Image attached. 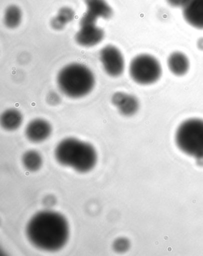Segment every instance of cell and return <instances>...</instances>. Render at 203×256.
<instances>
[{
  "label": "cell",
  "instance_id": "1",
  "mask_svg": "<svg viewBox=\"0 0 203 256\" xmlns=\"http://www.w3.org/2000/svg\"><path fill=\"white\" fill-rule=\"evenodd\" d=\"M27 240L37 249L48 252L60 250L70 237L67 218L60 212L46 210L37 212L26 224Z\"/></svg>",
  "mask_w": 203,
  "mask_h": 256
},
{
  "label": "cell",
  "instance_id": "2",
  "mask_svg": "<svg viewBox=\"0 0 203 256\" xmlns=\"http://www.w3.org/2000/svg\"><path fill=\"white\" fill-rule=\"evenodd\" d=\"M54 157L58 164L80 174H87L97 165L98 155L93 146L75 138H67L57 144Z\"/></svg>",
  "mask_w": 203,
  "mask_h": 256
},
{
  "label": "cell",
  "instance_id": "3",
  "mask_svg": "<svg viewBox=\"0 0 203 256\" xmlns=\"http://www.w3.org/2000/svg\"><path fill=\"white\" fill-rule=\"evenodd\" d=\"M58 88L64 95L73 98L85 96L95 86V76L91 70L84 64L73 63L67 64L58 72Z\"/></svg>",
  "mask_w": 203,
  "mask_h": 256
},
{
  "label": "cell",
  "instance_id": "4",
  "mask_svg": "<svg viewBox=\"0 0 203 256\" xmlns=\"http://www.w3.org/2000/svg\"><path fill=\"white\" fill-rule=\"evenodd\" d=\"M175 142L184 154L203 160V120L193 118L181 123L175 134Z\"/></svg>",
  "mask_w": 203,
  "mask_h": 256
},
{
  "label": "cell",
  "instance_id": "5",
  "mask_svg": "<svg viewBox=\"0 0 203 256\" xmlns=\"http://www.w3.org/2000/svg\"><path fill=\"white\" fill-rule=\"evenodd\" d=\"M129 76L137 84L149 86L161 79L163 70L161 62L156 57L143 54L132 58L129 66Z\"/></svg>",
  "mask_w": 203,
  "mask_h": 256
},
{
  "label": "cell",
  "instance_id": "6",
  "mask_svg": "<svg viewBox=\"0 0 203 256\" xmlns=\"http://www.w3.org/2000/svg\"><path fill=\"white\" fill-rule=\"evenodd\" d=\"M97 18L87 12L80 21V28L76 33V41L80 46L91 48L99 44L104 37V30L97 24Z\"/></svg>",
  "mask_w": 203,
  "mask_h": 256
},
{
  "label": "cell",
  "instance_id": "7",
  "mask_svg": "<svg viewBox=\"0 0 203 256\" xmlns=\"http://www.w3.org/2000/svg\"><path fill=\"white\" fill-rule=\"evenodd\" d=\"M100 60L104 70L109 76L118 77L124 73L125 68L124 55L115 46L107 45L101 49Z\"/></svg>",
  "mask_w": 203,
  "mask_h": 256
},
{
  "label": "cell",
  "instance_id": "8",
  "mask_svg": "<svg viewBox=\"0 0 203 256\" xmlns=\"http://www.w3.org/2000/svg\"><path fill=\"white\" fill-rule=\"evenodd\" d=\"M53 128L50 122L44 119L36 118L27 124L24 134L27 140L32 143L39 144L47 140Z\"/></svg>",
  "mask_w": 203,
  "mask_h": 256
},
{
  "label": "cell",
  "instance_id": "9",
  "mask_svg": "<svg viewBox=\"0 0 203 256\" xmlns=\"http://www.w3.org/2000/svg\"><path fill=\"white\" fill-rule=\"evenodd\" d=\"M182 11L185 20L198 30H203V0H186Z\"/></svg>",
  "mask_w": 203,
  "mask_h": 256
},
{
  "label": "cell",
  "instance_id": "10",
  "mask_svg": "<svg viewBox=\"0 0 203 256\" xmlns=\"http://www.w3.org/2000/svg\"><path fill=\"white\" fill-rule=\"evenodd\" d=\"M112 102L121 115L131 116L135 115L140 108V102L134 95L118 92L114 94Z\"/></svg>",
  "mask_w": 203,
  "mask_h": 256
},
{
  "label": "cell",
  "instance_id": "11",
  "mask_svg": "<svg viewBox=\"0 0 203 256\" xmlns=\"http://www.w3.org/2000/svg\"><path fill=\"white\" fill-rule=\"evenodd\" d=\"M167 64L171 73L177 76L186 75L190 68L189 58L186 54L179 51L174 52L169 56Z\"/></svg>",
  "mask_w": 203,
  "mask_h": 256
},
{
  "label": "cell",
  "instance_id": "12",
  "mask_svg": "<svg viewBox=\"0 0 203 256\" xmlns=\"http://www.w3.org/2000/svg\"><path fill=\"white\" fill-rule=\"evenodd\" d=\"M87 13L98 20L102 18L108 20L113 16V12L112 8L106 0H84Z\"/></svg>",
  "mask_w": 203,
  "mask_h": 256
},
{
  "label": "cell",
  "instance_id": "13",
  "mask_svg": "<svg viewBox=\"0 0 203 256\" xmlns=\"http://www.w3.org/2000/svg\"><path fill=\"white\" fill-rule=\"evenodd\" d=\"M23 117L20 111L10 108L3 112L0 118L1 127L8 132L16 130L22 124Z\"/></svg>",
  "mask_w": 203,
  "mask_h": 256
},
{
  "label": "cell",
  "instance_id": "14",
  "mask_svg": "<svg viewBox=\"0 0 203 256\" xmlns=\"http://www.w3.org/2000/svg\"><path fill=\"white\" fill-rule=\"evenodd\" d=\"M21 162L26 170L36 172L42 168V156L38 151L33 150H28L26 151L21 157Z\"/></svg>",
  "mask_w": 203,
  "mask_h": 256
},
{
  "label": "cell",
  "instance_id": "15",
  "mask_svg": "<svg viewBox=\"0 0 203 256\" xmlns=\"http://www.w3.org/2000/svg\"><path fill=\"white\" fill-rule=\"evenodd\" d=\"M22 14L16 6H11L5 12L4 23L9 28H16L21 23Z\"/></svg>",
  "mask_w": 203,
  "mask_h": 256
},
{
  "label": "cell",
  "instance_id": "16",
  "mask_svg": "<svg viewBox=\"0 0 203 256\" xmlns=\"http://www.w3.org/2000/svg\"><path fill=\"white\" fill-rule=\"evenodd\" d=\"M57 17L66 26L73 20L75 17V12L69 8H63L58 12Z\"/></svg>",
  "mask_w": 203,
  "mask_h": 256
},
{
  "label": "cell",
  "instance_id": "17",
  "mask_svg": "<svg viewBox=\"0 0 203 256\" xmlns=\"http://www.w3.org/2000/svg\"><path fill=\"white\" fill-rule=\"evenodd\" d=\"M127 240L123 238L117 239L114 242L113 249L117 252H122L127 248Z\"/></svg>",
  "mask_w": 203,
  "mask_h": 256
},
{
  "label": "cell",
  "instance_id": "18",
  "mask_svg": "<svg viewBox=\"0 0 203 256\" xmlns=\"http://www.w3.org/2000/svg\"><path fill=\"white\" fill-rule=\"evenodd\" d=\"M47 102L49 104H52V106L59 104L60 102L59 95L54 92H50L47 96Z\"/></svg>",
  "mask_w": 203,
  "mask_h": 256
},
{
  "label": "cell",
  "instance_id": "19",
  "mask_svg": "<svg viewBox=\"0 0 203 256\" xmlns=\"http://www.w3.org/2000/svg\"><path fill=\"white\" fill-rule=\"evenodd\" d=\"M169 5L173 8H182L186 0H166Z\"/></svg>",
  "mask_w": 203,
  "mask_h": 256
},
{
  "label": "cell",
  "instance_id": "20",
  "mask_svg": "<svg viewBox=\"0 0 203 256\" xmlns=\"http://www.w3.org/2000/svg\"><path fill=\"white\" fill-rule=\"evenodd\" d=\"M197 46L200 50L203 51V37H201L198 40Z\"/></svg>",
  "mask_w": 203,
  "mask_h": 256
}]
</instances>
